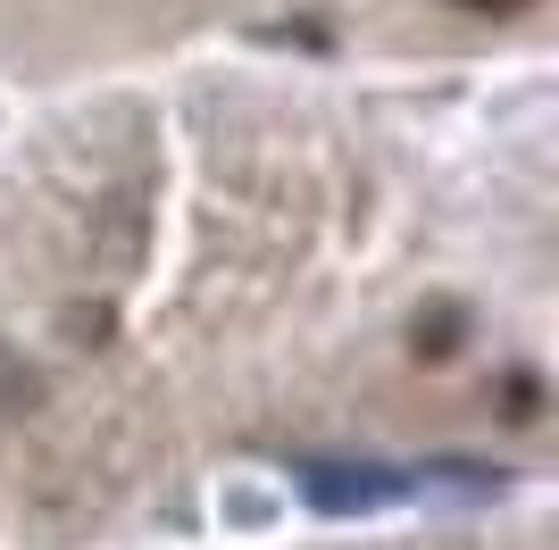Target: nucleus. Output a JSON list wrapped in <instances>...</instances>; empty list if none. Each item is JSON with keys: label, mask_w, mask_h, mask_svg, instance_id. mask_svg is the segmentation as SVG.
<instances>
[{"label": "nucleus", "mask_w": 559, "mask_h": 550, "mask_svg": "<svg viewBox=\"0 0 559 550\" xmlns=\"http://www.w3.org/2000/svg\"><path fill=\"white\" fill-rule=\"evenodd\" d=\"M460 9H476V17H510V9H526V0H460Z\"/></svg>", "instance_id": "obj_1"}]
</instances>
